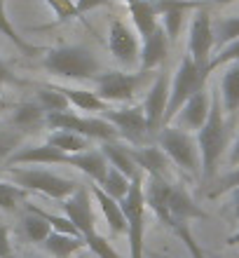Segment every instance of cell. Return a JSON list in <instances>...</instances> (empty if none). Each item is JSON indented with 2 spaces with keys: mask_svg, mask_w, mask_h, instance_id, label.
<instances>
[{
  "mask_svg": "<svg viewBox=\"0 0 239 258\" xmlns=\"http://www.w3.org/2000/svg\"><path fill=\"white\" fill-rule=\"evenodd\" d=\"M143 190L148 209L169 230H174L178 223H190L192 218H206V214L195 204L190 192L181 185L169 183L164 176H148Z\"/></svg>",
  "mask_w": 239,
  "mask_h": 258,
  "instance_id": "6da1fadb",
  "label": "cell"
},
{
  "mask_svg": "<svg viewBox=\"0 0 239 258\" xmlns=\"http://www.w3.org/2000/svg\"><path fill=\"white\" fill-rule=\"evenodd\" d=\"M223 103H220V92L213 89L211 92V110L206 122L197 132V148H199V160H202V178L204 181H213L218 174L220 157L225 153L227 143V122L223 115Z\"/></svg>",
  "mask_w": 239,
  "mask_h": 258,
  "instance_id": "7a4b0ae2",
  "label": "cell"
},
{
  "mask_svg": "<svg viewBox=\"0 0 239 258\" xmlns=\"http://www.w3.org/2000/svg\"><path fill=\"white\" fill-rule=\"evenodd\" d=\"M42 66L52 75L66 80H94L101 73V63L82 45H63V47L45 49Z\"/></svg>",
  "mask_w": 239,
  "mask_h": 258,
  "instance_id": "3957f363",
  "label": "cell"
},
{
  "mask_svg": "<svg viewBox=\"0 0 239 258\" xmlns=\"http://www.w3.org/2000/svg\"><path fill=\"white\" fill-rule=\"evenodd\" d=\"M3 171L10 174L14 185H19L28 192H42L49 200H59L63 202L66 197H70L73 192L80 188L77 181L66 176H59L54 171L47 169H33V167H5Z\"/></svg>",
  "mask_w": 239,
  "mask_h": 258,
  "instance_id": "277c9868",
  "label": "cell"
},
{
  "mask_svg": "<svg viewBox=\"0 0 239 258\" xmlns=\"http://www.w3.org/2000/svg\"><path fill=\"white\" fill-rule=\"evenodd\" d=\"M145 176L143 171H138L131 178L129 192L124 197L120 207L127 218V242H129V258H143V244H145Z\"/></svg>",
  "mask_w": 239,
  "mask_h": 258,
  "instance_id": "5b68a950",
  "label": "cell"
},
{
  "mask_svg": "<svg viewBox=\"0 0 239 258\" xmlns=\"http://www.w3.org/2000/svg\"><path fill=\"white\" fill-rule=\"evenodd\" d=\"M152 80V71H138V73H124V71H103L94 78L96 94L106 103H129L141 92L143 85Z\"/></svg>",
  "mask_w": 239,
  "mask_h": 258,
  "instance_id": "8992f818",
  "label": "cell"
},
{
  "mask_svg": "<svg viewBox=\"0 0 239 258\" xmlns=\"http://www.w3.org/2000/svg\"><path fill=\"white\" fill-rule=\"evenodd\" d=\"M206 78L209 73L202 71L197 63L192 61L190 54H185L178 63L176 73L171 78V89H169V106H167V117H164V127L171 124V120L176 117V113L183 108V103L190 99L195 92L206 87Z\"/></svg>",
  "mask_w": 239,
  "mask_h": 258,
  "instance_id": "52a82bcc",
  "label": "cell"
},
{
  "mask_svg": "<svg viewBox=\"0 0 239 258\" xmlns=\"http://www.w3.org/2000/svg\"><path fill=\"white\" fill-rule=\"evenodd\" d=\"M157 146L167 153V157H169L176 167L190 171V174L202 171L197 139L192 136V132H185V129L176 127V124H167V127L160 129Z\"/></svg>",
  "mask_w": 239,
  "mask_h": 258,
  "instance_id": "ba28073f",
  "label": "cell"
},
{
  "mask_svg": "<svg viewBox=\"0 0 239 258\" xmlns=\"http://www.w3.org/2000/svg\"><path fill=\"white\" fill-rule=\"evenodd\" d=\"M45 124L52 129H66V132H75L92 139V141H117V129L103 120L101 115H77V113H70V110H63V113H47L45 117Z\"/></svg>",
  "mask_w": 239,
  "mask_h": 258,
  "instance_id": "9c48e42d",
  "label": "cell"
},
{
  "mask_svg": "<svg viewBox=\"0 0 239 258\" xmlns=\"http://www.w3.org/2000/svg\"><path fill=\"white\" fill-rule=\"evenodd\" d=\"M213 21H211V12L209 7H199L195 10L190 19V40H188V54L192 56V61L197 63L202 71L211 75L209 63L213 56Z\"/></svg>",
  "mask_w": 239,
  "mask_h": 258,
  "instance_id": "30bf717a",
  "label": "cell"
},
{
  "mask_svg": "<svg viewBox=\"0 0 239 258\" xmlns=\"http://www.w3.org/2000/svg\"><path fill=\"white\" fill-rule=\"evenodd\" d=\"M103 120H108L117 129V136L124 139L129 146H143L148 132L143 108L138 106H124V108H108L101 113Z\"/></svg>",
  "mask_w": 239,
  "mask_h": 258,
  "instance_id": "8fae6325",
  "label": "cell"
},
{
  "mask_svg": "<svg viewBox=\"0 0 239 258\" xmlns=\"http://www.w3.org/2000/svg\"><path fill=\"white\" fill-rule=\"evenodd\" d=\"M169 89H171V78L169 73H157L152 78L148 94L143 99V115L148 122V132L157 136L160 129L164 127V117H167V106H169Z\"/></svg>",
  "mask_w": 239,
  "mask_h": 258,
  "instance_id": "7c38bea8",
  "label": "cell"
},
{
  "mask_svg": "<svg viewBox=\"0 0 239 258\" xmlns=\"http://www.w3.org/2000/svg\"><path fill=\"white\" fill-rule=\"evenodd\" d=\"M108 49L122 66L127 68L138 66V61H141V40H138L136 28H131L124 21L115 19L108 31Z\"/></svg>",
  "mask_w": 239,
  "mask_h": 258,
  "instance_id": "4fadbf2b",
  "label": "cell"
},
{
  "mask_svg": "<svg viewBox=\"0 0 239 258\" xmlns=\"http://www.w3.org/2000/svg\"><path fill=\"white\" fill-rule=\"evenodd\" d=\"M63 214L73 221L82 237H89L96 232V214L92 207V188L87 190V185H80L70 197L63 200Z\"/></svg>",
  "mask_w": 239,
  "mask_h": 258,
  "instance_id": "5bb4252c",
  "label": "cell"
},
{
  "mask_svg": "<svg viewBox=\"0 0 239 258\" xmlns=\"http://www.w3.org/2000/svg\"><path fill=\"white\" fill-rule=\"evenodd\" d=\"M209 110H211V89L202 87L183 103V108L178 110L171 122L185 132H199L209 117Z\"/></svg>",
  "mask_w": 239,
  "mask_h": 258,
  "instance_id": "9a60e30c",
  "label": "cell"
},
{
  "mask_svg": "<svg viewBox=\"0 0 239 258\" xmlns=\"http://www.w3.org/2000/svg\"><path fill=\"white\" fill-rule=\"evenodd\" d=\"M17 164H68L70 167V155L49 143H40V146H26L17 150L10 157L7 167H17Z\"/></svg>",
  "mask_w": 239,
  "mask_h": 258,
  "instance_id": "2e32d148",
  "label": "cell"
},
{
  "mask_svg": "<svg viewBox=\"0 0 239 258\" xmlns=\"http://www.w3.org/2000/svg\"><path fill=\"white\" fill-rule=\"evenodd\" d=\"M169 45V38H167L162 24H160L145 40H141V61H138L141 71H152V68H157L160 63L167 61Z\"/></svg>",
  "mask_w": 239,
  "mask_h": 258,
  "instance_id": "e0dca14e",
  "label": "cell"
},
{
  "mask_svg": "<svg viewBox=\"0 0 239 258\" xmlns=\"http://www.w3.org/2000/svg\"><path fill=\"white\" fill-rule=\"evenodd\" d=\"M136 167L148 176H164L169 169V157L160 146H129Z\"/></svg>",
  "mask_w": 239,
  "mask_h": 258,
  "instance_id": "ac0fdd59",
  "label": "cell"
},
{
  "mask_svg": "<svg viewBox=\"0 0 239 258\" xmlns=\"http://www.w3.org/2000/svg\"><path fill=\"white\" fill-rule=\"evenodd\" d=\"M70 167H75L80 169L82 174H87L96 185L103 183V178L108 174V160L106 155L101 153V148H89L85 153H75V155H70Z\"/></svg>",
  "mask_w": 239,
  "mask_h": 258,
  "instance_id": "d6986e66",
  "label": "cell"
},
{
  "mask_svg": "<svg viewBox=\"0 0 239 258\" xmlns=\"http://www.w3.org/2000/svg\"><path fill=\"white\" fill-rule=\"evenodd\" d=\"M92 197H94L96 204H99L103 218L108 221L110 232H113V235H127V218H124V211H122V207H120V202L113 200L108 192L103 190V188H99L96 183L92 185Z\"/></svg>",
  "mask_w": 239,
  "mask_h": 258,
  "instance_id": "ffe728a7",
  "label": "cell"
},
{
  "mask_svg": "<svg viewBox=\"0 0 239 258\" xmlns=\"http://www.w3.org/2000/svg\"><path fill=\"white\" fill-rule=\"evenodd\" d=\"M129 14L136 33L141 35V40H145L160 26V12L152 0H134V3H129Z\"/></svg>",
  "mask_w": 239,
  "mask_h": 258,
  "instance_id": "44dd1931",
  "label": "cell"
},
{
  "mask_svg": "<svg viewBox=\"0 0 239 258\" xmlns=\"http://www.w3.org/2000/svg\"><path fill=\"white\" fill-rule=\"evenodd\" d=\"M101 153L106 155L108 164H113L115 169H120L124 176L134 178L138 174V167L134 162V157H131V148L129 143H120V141H103L101 143Z\"/></svg>",
  "mask_w": 239,
  "mask_h": 258,
  "instance_id": "7402d4cb",
  "label": "cell"
},
{
  "mask_svg": "<svg viewBox=\"0 0 239 258\" xmlns=\"http://www.w3.org/2000/svg\"><path fill=\"white\" fill-rule=\"evenodd\" d=\"M218 92H220V103H223V110L234 115L239 110V61L230 63L223 78H220V85H218Z\"/></svg>",
  "mask_w": 239,
  "mask_h": 258,
  "instance_id": "603a6c76",
  "label": "cell"
},
{
  "mask_svg": "<svg viewBox=\"0 0 239 258\" xmlns=\"http://www.w3.org/2000/svg\"><path fill=\"white\" fill-rule=\"evenodd\" d=\"M42 246L47 249V253L52 258H70L77 251L87 249L85 237H73V235H61V232H49V237L42 242Z\"/></svg>",
  "mask_w": 239,
  "mask_h": 258,
  "instance_id": "cb8c5ba5",
  "label": "cell"
},
{
  "mask_svg": "<svg viewBox=\"0 0 239 258\" xmlns=\"http://www.w3.org/2000/svg\"><path fill=\"white\" fill-rule=\"evenodd\" d=\"M63 92V96L70 101V106H75L77 110H87V113H94V115H101L103 110H108L110 106L103 101L96 92H89V89H75V87H59Z\"/></svg>",
  "mask_w": 239,
  "mask_h": 258,
  "instance_id": "d4e9b609",
  "label": "cell"
},
{
  "mask_svg": "<svg viewBox=\"0 0 239 258\" xmlns=\"http://www.w3.org/2000/svg\"><path fill=\"white\" fill-rule=\"evenodd\" d=\"M47 143L54 146V148L68 153V155H75V153H85V150L94 148L92 146V139L82 134H75V132H66V129H54L52 134L47 136Z\"/></svg>",
  "mask_w": 239,
  "mask_h": 258,
  "instance_id": "484cf974",
  "label": "cell"
},
{
  "mask_svg": "<svg viewBox=\"0 0 239 258\" xmlns=\"http://www.w3.org/2000/svg\"><path fill=\"white\" fill-rule=\"evenodd\" d=\"M45 117H47V113L42 110L40 103L38 101H26V103H19V106L14 108L12 122L10 124L24 129V132H31V129L40 127V124L45 122Z\"/></svg>",
  "mask_w": 239,
  "mask_h": 258,
  "instance_id": "4316f807",
  "label": "cell"
},
{
  "mask_svg": "<svg viewBox=\"0 0 239 258\" xmlns=\"http://www.w3.org/2000/svg\"><path fill=\"white\" fill-rule=\"evenodd\" d=\"M26 134L28 132L14 127V124H10V127H0V171L7 167L10 157L21 148V143H24Z\"/></svg>",
  "mask_w": 239,
  "mask_h": 258,
  "instance_id": "83f0119b",
  "label": "cell"
},
{
  "mask_svg": "<svg viewBox=\"0 0 239 258\" xmlns=\"http://www.w3.org/2000/svg\"><path fill=\"white\" fill-rule=\"evenodd\" d=\"M21 228H24L26 239L38 242V244H42V242L49 237V232H52V225H49L47 221L33 209H28V214L21 218Z\"/></svg>",
  "mask_w": 239,
  "mask_h": 258,
  "instance_id": "f1b7e54d",
  "label": "cell"
},
{
  "mask_svg": "<svg viewBox=\"0 0 239 258\" xmlns=\"http://www.w3.org/2000/svg\"><path fill=\"white\" fill-rule=\"evenodd\" d=\"M0 33L5 35L10 42H14V47L19 49V52H24L26 56H33V54H40L42 52V47H33L31 42H26L17 33V28L10 24V19H7V14H5V0H0Z\"/></svg>",
  "mask_w": 239,
  "mask_h": 258,
  "instance_id": "f546056e",
  "label": "cell"
},
{
  "mask_svg": "<svg viewBox=\"0 0 239 258\" xmlns=\"http://www.w3.org/2000/svg\"><path fill=\"white\" fill-rule=\"evenodd\" d=\"M129 185H131V178L124 176L120 169H115L113 164L108 167V174H106V178H103V183L99 185V188H103V190L108 192L113 200H117V202H122L124 197H127V192H129Z\"/></svg>",
  "mask_w": 239,
  "mask_h": 258,
  "instance_id": "4dcf8cb0",
  "label": "cell"
},
{
  "mask_svg": "<svg viewBox=\"0 0 239 258\" xmlns=\"http://www.w3.org/2000/svg\"><path fill=\"white\" fill-rule=\"evenodd\" d=\"M232 40H239V14L218 19L213 24V45H216V49H220L223 45Z\"/></svg>",
  "mask_w": 239,
  "mask_h": 258,
  "instance_id": "1f68e13d",
  "label": "cell"
},
{
  "mask_svg": "<svg viewBox=\"0 0 239 258\" xmlns=\"http://www.w3.org/2000/svg\"><path fill=\"white\" fill-rule=\"evenodd\" d=\"M38 103L42 106L45 113H63V110H70V101L63 96V92L59 87H40V92H38Z\"/></svg>",
  "mask_w": 239,
  "mask_h": 258,
  "instance_id": "d6a6232c",
  "label": "cell"
},
{
  "mask_svg": "<svg viewBox=\"0 0 239 258\" xmlns=\"http://www.w3.org/2000/svg\"><path fill=\"white\" fill-rule=\"evenodd\" d=\"M26 192L28 190H24V188H19V185L0 181V209L14 211L21 200H26Z\"/></svg>",
  "mask_w": 239,
  "mask_h": 258,
  "instance_id": "836d02e7",
  "label": "cell"
},
{
  "mask_svg": "<svg viewBox=\"0 0 239 258\" xmlns=\"http://www.w3.org/2000/svg\"><path fill=\"white\" fill-rule=\"evenodd\" d=\"M85 242H87V249L92 251L94 258H122L115 249H113V244H110L108 239L103 237V235H99V230H96L94 235L85 237Z\"/></svg>",
  "mask_w": 239,
  "mask_h": 258,
  "instance_id": "e575fe53",
  "label": "cell"
},
{
  "mask_svg": "<svg viewBox=\"0 0 239 258\" xmlns=\"http://www.w3.org/2000/svg\"><path fill=\"white\" fill-rule=\"evenodd\" d=\"M174 232L178 235V239L185 244V249H188V253H190V258H206V253L202 251V246L197 244V237H195V232L190 230V223H178L176 228H174Z\"/></svg>",
  "mask_w": 239,
  "mask_h": 258,
  "instance_id": "d590c367",
  "label": "cell"
},
{
  "mask_svg": "<svg viewBox=\"0 0 239 258\" xmlns=\"http://www.w3.org/2000/svg\"><path fill=\"white\" fill-rule=\"evenodd\" d=\"M239 61V40H232L223 45L220 49H216V54L211 56V63H209V71H216L218 66H225V63H234Z\"/></svg>",
  "mask_w": 239,
  "mask_h": 258,
  "instance_id": "8d00e7d4",
  "label": "cell"
},
{
  "mask_svg": "<svg viewBox=\"0 0 239 258\" xmlns=\"http://www.w3.org/2000/svg\"><path fill=\"white\" fill-rule=\"evenodd\" d=\"M45 3L52 7V12L56 14V21H59V24L80 17V14H77V7H75V0H45Z\"/></svg>",
  "mask_w": 239,
  "mask_h": 258,
  "instance_id": "74e56055",
  "label": "cell"
},
{
  "mask_svg": "<svg viewBox=\"0 0 239 258\" xmlns=\"http://www.w3.org/2000/svg\"><path fill=\"white\" fill-rule=\"evenodd\" d=\"M237 185H239V167H234L232 171H227V174L218 176L216 185H213L211 190H209V197H220V195H225V192H230L232 188H237Z\"/></svg>",
  "mask_w": 239,
  "mask_h": 258,
  "instance_id": "f35d334b",
  "label": "cell"
},
{
  "mask_svg": "<svg viewBox=\"0 0 239 258\" xmlns=\"http://www.w3.org/2000/svg\"><path fill=\"white\" fill-rule=\"evenodd\" d=\"M106 5H113V0H75V7H77V14H87L92 12V10H96V7H106Z\"/></svg>",
  "mask_w": 239,
  "mask_h": 258,
  "instance_id": "ab89813d",
  "label": "cell"
},
{
  "mask_svg": "<svg viewBox=\"0 0 239 258\" xmlns=\"http://www.w3.org/2000/svg\"><path fill=\"white\" fill-rule=\"evenodd\" d=\"M0 258H12V242H10V228L0 223Z\"/></svg>",
  "mask_w": 239,
  "mask_h": 258,
  "instance_id": "60d3db41",
  "label": "cell"
},
{
  "mask_svg": "<svg viewBox=\"0 0 239 258\" xmlns=\"http://www.w3.org/2000/svg\"><path fill=\"white\" fill-rule=\"evenodd\" d=\"M0 85H21V80L10 71V66L3 59H0Z\"/></svg>",
  "mask_w": 239,
  "mask_h": 258,
  "instance_id": "b9f144b4",
  "label": "cell"
},
{
  "mask_svg": "<svg viewBox=\"0 0 239 258\" xmlns=\"http://www.w3.org/2000/svg\"><path fill=\"white\" fill-rule=\"evenodd\" d=\"M230 167H237L239 164V134H237V139H234V143H232V148H230Z\"/></svg>",
  "mask_w": 239,
  "mask_h": 258,
  "instance_id": "7bdbcfd3",
  "label": "cell"
},
{
  "mask_svg": "<svg viewBox=\"0 0 239 258\" xmlns=\"http://www.w3.org/2000/svg\"><path fill=\"white\" fill-rule=\"evenodd\" d=\"M230 195H232V211H234V218H239V185L230 190Z\"/></svg>",
  "mask_w": 239,
  "mask_h": 258,
  "instance_id": "ee69618b",
  "label": "cell"
},
{
  "mask_svg": "<svg viewBox=\"0 0 239 258\" xmlns=\"http://www.w3.org/2000/svg\"><path fill=\"white\" fill-rule=\"evenodd\" d=\"M206 5H232V3H239V0H204Z\"/></svg>",
  "mask_w": 239,
  "mask_h": 258,
  "instance_id": "f6af8a7d",
  "label": "cell"
},
{
  "mask_svg": "<svg viewBox=\"0 0 239 258\" xmlns=\"http://www.w3.org/2000/svg\"><path fill=\"white\" fill-rule=\"evenodd\" d=\"M237 244H239V230L232 232V235L227 237V246H237Z\"/></svg>",
  "mask_w": 239,
  "mask_h": 258,
  "instance_id": "bcb514c9",
  "label": "cell"
},
{
  "mask_svg": "<svg viewBox=\"0 0 239 258\" xmlns=\"http://www.w3.org/2000/svg\"><path fill=\"white\" fill-rule=\"evenodd\" d=\"M7 108V103L5 101H0V115H3V110H5Z\"/></svg>",
  "mask_w": 239,
  "mask_h": 258,
  "instance_id": "7dc6e473",
  "label": "cell"
},
{
  "mask_svg": "<svg viewBox=\"0 0 239 258\" xmlns=\"http://www.w3.org/2000/svg\"><path fill=\"white\" fill-rule=\"evenodd\" d=\"M19 258H45V256H19Z\"/></svg>",
  "mask_w": 239,
  "mask_h": 258,
  "instance_id": "c3c4849f",
  "label": "cell"
},
{
  "mask_svg": "<svg viewBox=\"0 0 239 258\" xmlns=\"http://www.w3.org/2000/svg\"><path fill=\"white\" fill-rule=\"evenodd\" d=\"M124 3H127V5H129V3H134V0H124Z\"/></svg>",
  "mask_w": 239,
  "mask_h": 258,
  "instance_id": "681fc988",
  "label": "cell"
},
{
  "mask_svg": "<svg viewBox=\"0 0 239 258\" xmlns=\"http://www.w3.org/2000/svg\"><path fill=\"white\" fill-rule=\"evenodd\" d=\"M92 258H94V256H92Z\"/></svg>",
  "mask_w": 239,
  "mask_h": 258,
  "instance_id": "f907efd6",
  "label": "cell"
}]
</instances>
